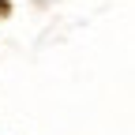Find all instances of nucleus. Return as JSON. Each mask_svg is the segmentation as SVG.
<instances>
[{
  "label": "nucleus",
  "mask_w": 135,
  "mask_h": 135,
  "mask_svg": "<svg viewBox=\"0 0 135 135\" xmlns=\"http://www.w3.org/2000/svg\"><path fill=\"white\" fill-rule=\"evenodd\" d=\"M0 11H4V0H0Z\"/></svg>",
  "instance_id": "1"
}]
</instances>
